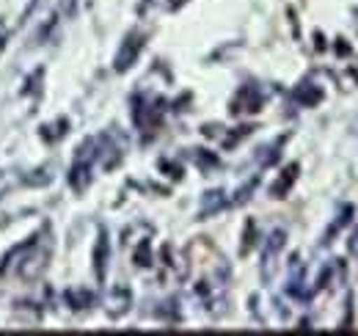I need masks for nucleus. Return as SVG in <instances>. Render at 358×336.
I'll return each instance as SVG.
<instances>
[{
	"instance_id": "obj_1",
	"label": "nucleus",
	"mask_w": 358,
	"mask_h": 336,
	"mask_svg": "<svg viewBox=\"0 0 358 336\" xmlns=\"http://www.w3.org/2000/svg\"><path fill=\"white\" fill-rule=\"evenodd\" d=\"M141 44H143V39L141 36H130V42L124 44V50L119 52V58H116V69L119 72H124L127 66H133L135 55H138V50H141Z\"/></svg>"
},
{
	"instance_id": "obj_2",
	"label": "nucleus",
	"mask_w": 358,
	"mask_h": 336,
	"mask_svg": "<svg viewBox=\"0 0 358 336\" xmlns=\"http://www.w3.org/2000/svg\"><path fill=\"white\" fill-rule=\"evenodd\" d=\"M350 251H353V253H358V232H356V240H353V243H350Z\"/></svg>"
}]
</instances>
